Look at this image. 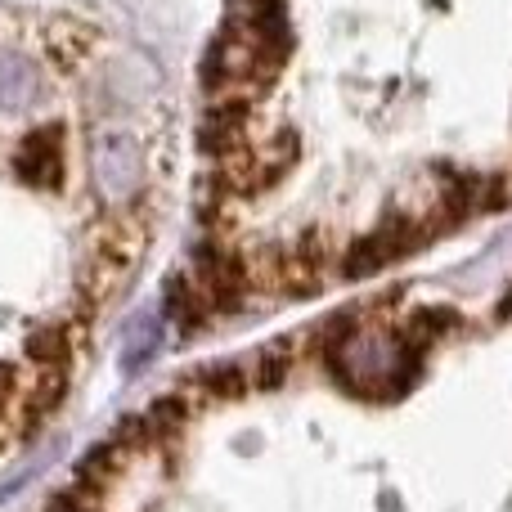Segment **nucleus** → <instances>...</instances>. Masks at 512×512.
<instances>
[{
    "label": "nucleus",
    "mask_w": 512,
    "mask_h": 512,
    "mask_svg": "<svg viewBox=\"0 0 512 512\" xmlns=\"http://www.w3.org/2000/svg\"><path fill=\"white\" fill-rule=\"evenodd\" d=\"M176 373L36 512H512V270H396Z\"/></svg>",
    "instance_id": "2"
},
{
    "label": "nucleus",
    "mask_w": 512,
    "mask_h": 512,
    "mask_svg": "<svg viewBox=\"0 0 512 512\" xmlns=\"http://www.w3.org/2000/svg\"><path fill=\"white\" fill-rule=\"evenodd\" d=\"M189 324L315 306L512 216V0H225L189 140Z\"/></svg>",
    "instance_id": "1"
}]
</instances>
